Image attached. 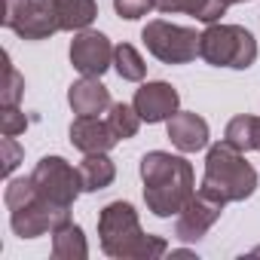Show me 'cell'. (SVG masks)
Segmentation results:
<instances>
[{
	"label": "cell",
	"instance_id": "4316f807",
	"mask_svg": "<svg viewBox=\"0 0 260 260\" xmlns=\"http://www.w3.org/2000/svg\"><path fill=\"white\" fill-rule=\"evenodd\" d=\"M226 4H245V0H226Z\"/></svg>",
	"mask_w": 260,
	"mask_h": 260
},
{
	"label": "cell",
	"instance_id": "52a82bcc",
	"mask_svg": "<svg viewBox=\"0 0 260 260\" xmlns=\"http://www.w3.org/2000/svg\"><path fill=\"white\" fill-rule=\"evenodd\" d=\"M31 181H34V187L43 199H49L55 205H64V208H71L74 199L83 190L80 169H74L61 156H43L37 162V169L31 172Z\"/></svg>",
	"mask_w": 260,
	"mask_h": 260
},
{
	"label": "cell",
	"instance_id": "ac0fdd59",
	"mask_svg": "<svg viewBox=\"0 0 260 260\" xmlns=\"http://www.w3.org/2000/svg\"><path fill=\"white\" fill-rule=\"evenodd\" d=\"M52 257L55 260H86L89 257V245L86 236L77 223H64L52 233Z\"/></svg>",
	"mask_w": 260,
	"mask_h": 260
},
{
	"label": "cell",
	"instance_id": "8fae6325",
	"mask_svg": "<svg viewBox=\"0 0 260 260\" xmlns=\"http://www.w3.org/2000/svg\"><path fill=\"white\" fill-rule=\"evenodd\" d=\"M13 31L22 40H46L55 31H61L58 13H55V0H31V4L22 10V16L16 19Z\"/></svg>",
	"mask_w": 260,
	"mask_h": 260
},
{
	"label": "cell",
	"instance_id": "7a4b0ae2",
	"mask_svg": "<svg viewBox=\"0 0 260 260\" xmlns=\"http://www.w3.org/2000/svg\"><path fill=\"white\" fill-rule=\"evenodd\" d=\"M98 236H101V251L116 260H153L169 251V242L162 236H147L141 230L138 211L122 199L101 208Z\"/></svg>",
	"mask_w": 260,
	"mask_h": 260
},
{
	"label": "cell",
	"instance_id": "d4e9b609",
	"mask_svg": "<svg viewBox=\"0 0 260 260\" xmlns=\"http://www.w3.org/2000/svg\"><path fill=\"white\" fill-rule=\"evenodd\" d=\"M19 159H22L19 144H16L10 135H4V172H7V175H13V169L19 166Z\"/></svg>",
	"mask_w": 260,
	"mask_h": 260
},
{
	"label": "cell",
	"instance_id": "7c38bea8",
	"mask_svg": "<svg viewBox=\"0 0 260 260\" xmlns=\"http://www.w3.org/2000/svg\"><path fill=\"white\" fill-rule=\"evenodd\" d=\"M119 138L113 135V128L107 119L98 116H77L71 122V144L80 153H107Z\"/></svg>",
	"mask_w": 260,
	"mask_h": 260
},
{
	"label": "cell",
	"instance_id": "ffe728a7",
	"mask_svg": "<svg viewBox=\"0 0 260 260\" xmlns=\"http://www.w3.org/2000/svg\"><path fill=\"white\" fill-rule=\"evenodd\" d=\"M113 68H116V74H119L122 80H128V83H141L144 74H147L144 58L138 55L135 46H128V43H119V46L113 49Z\"/></svg>",
	"mask_w": 260,
	"mask_h": 260
},
{
	"label": "cell",
	"instance_id": "8992f818",
	"mask_svg": "<svg viewBox=\"0 0 260 260\" xmlns=\"http://www.w3.org/2000/svg\"><path fill=\"white\" fill-rule=\"evenodd\" d=\"M144 46L150 49V55H156L166 64H187L199 55V34L193 28H181L172 22H147V28L141 31Z\"/></svg>",
	"mask_w": 260,
	"mask_h": 260
},
{
	"label": "cell",
	"instance_id": "e0dca14e",
	"mask_svg": "<svg viewBox=\"0 0 260 260\" xmlns=\"http://www.w3.org/2000/svg\"><path fill=\"white\" fill-rule=\"evenodd\" d=\"M116 178L113 162L107 159V153H86V159L80 162V181L86 193H98L104 187H110Z\"/></svg>",
	"mask_w": 260,
	"mask_h": 260
},
{
	"label": "cell",
	"instance_id": "4fadbf2b",
	"mask_svg": "<svg viewBox=\"0 0 260 260\" xmlns=\"http://www.w3.org/2000/svg\"><path fill=\"white\" fill-rule=\"evenodd\" d=\"M169 138L181 153H196L208 144V122L196 113H175L169 119Z\"/></svg>",
	"mask_w": 260,
	"mask_h": 260
},
{
	"label": "cell",
	"instance_id": "484cf974",
	"mask_svg": "<svg viewBox=\"0 0 260 260\" xmlns=\"http://www.w3.org/2000/svg\"><path fill=\"white\" fill-rule=\"evenodd\" d=\"M4 4H7V10H4V25H7V28H13V25H16V19L22 16V10L31 4V0H4Z\"/></svg>",
	"mask_w": 260,
	"mask_h": 260
},
{
	"label": "cell",
	"instance_id": "cb8c5ba5",
	"mask_svg": "<svg viewBox=\"0 0 260 260\" xmlns=\"http://www.w3.org/2000/svg\"><path fill=\"white\" fill-rule=\"evenodd\" d=\"M113 10H116V16L135 22L153 10V0H113Z\"/></svg>",
	"mask_w": 260,
	"mask_h": 260
},
{
	"label": "cell",
	"instance_id": "5bb4252c",
	"mask_svg": "<svg viewBox=\"0 0 260 260\" xmlns=\"http://www.w3.org/2000/svg\"><path fill=\"white\" fill-rule=\"evenodd\" d=\"M68 101H71L77 116H98L110 107V92L98 77H83L71 86Z\"/></svg>",
	"mask_w": 260,
	"mask_h": 260
},
{
	"label": "cell",
	"instance_id": "603a6c76",
	"mask_svg": "<svg viewBox=\"0 0 260 260\" xmlns=\"http://www.w3.org/2000/svg\"><path fill=\"white\" fill-rule=\"evenodd\" d=\"M0 128H4V135H10V138L22 135L28 128V116L19 110V104H4V110H0Z\"/></svg>",
	"mask_w": 260,
	"mask_h": 260
},
{
	"label": "cell",
	"instance_id": "277c9868",
	"mask_svg": "<svg viewBox=\"0 0 260 260\" xmlns=\"http://www.w3.org/2000/svg\"><path fill=\"white\" fill-rule=\"evenodd\" d=\"M199 190H205L223 202H242L257 190V172L242 156V150H236L230 141H223L208 150L205 178H202Z\"/></svg>",
	"mask_w": 260,
	"mask_h": 260
},
{
	"label": "cell",
	"instance_id": "2e32d148",
	"mask_svg": "<svg viewBox=\"0 0 260 260\" xmlns=\"http://www.w3.org/2000/svg\"><path fill=\"white\" fill-rule=\"evenodd\" d=\"M55 13L61 31H86L98 16V4L95 0H55Z\"/></svg>",
	"mask_w": 260,
	"mask_h": 260
},
{
	"label": "cell",
	"instance_id": "6da1fadb",
	"mask_svg": "<svg viewBox=\"0 0 260 260\" xmlns=\"http://www.w3.org/2000/svg\"><path fill=\"white\" fill-rule=\"evenodd\" d=\"M144 202L156 217L181 214L184 205L196 196L193 166L184 156H172L166 150H150L141 159Z\"/></svg>",
	"mask_w": 260,
	"mask_h": 260
},
{
	"label": "cell",
	"instance_id": "9a60e30c",
	"mask_svg": "<svg viewBox=\"0 0 260 260\" xmlns=\"http://www.w3.org/2000/svg\"><path fill=\"white\" fill-rule=\"evenodd\" d=\"M226 0H153V10L159 13H190L205 25H214L226 13Z\"/></svg>",
	"mask_w": 260,
	"mask_h": 260
},
{
	"label": "cell",
	"instance_id": "7402d4cb",
	"mask_svg": "<svg viewBox=\"0 0 260 260\" xmlns=\"http://www.w3.org/2000/svg\"><path fill=\"white\" fill-rule=\"evenodd\" d=\"M4 74H7V83H4V92H0V101L4 104H19L22 101V92H25V77L10 64V55H4Z\"/></svg>",
	"mask_w": 260,
	"mask_h": 260
},
{
	"label": "cell",
	"instance_id": "ba28073f",
	"mask_svg": "<svg viewBox=\"0 0 260 260\" xmlns=\"http://www.w3.org/2000/svg\"><path fill=\"white\" fill-rule=\"evenodd\" d=\"M223 205H226L223 199H217V196H211V193L199 190V193L184 205V211L178 214L175 236H178L181 242H199V239L214 226V220L220 217Z\"/></svg>",
	"mask_w": 260,
	"mask_h": 260
},
{
	"label": "cell",
	"instance_id": "5b68a950",
	"mask_svg": "<svg viewBox=\"0 0 260 260\" xmlns=\"http://www.w3.org/2000/svg\"><path fill=\"white\" fill-rule=\"evenodd\" d=\"M199 55L214 68L245 71L257 58V40L242 25H208L199 34Z\"/></svg>",
	"mask_w": 260,
	"mask_h": 260
},
{
	"label": "cell",
	"instance_id": "30bf717a",
	"mask_svg": "<svg viewBox=\"0 0 260 260\" xmlns=\"http://www.w3.org/2000/svg\"><path fill=\"white\" fill-rule=\"evenodd\" d=\"M178 92L156 80V83H144L138 92H135V110L144 122H162V119H172L178 113Z\"/></svg>",
	"mask_w": 260,
	"mask_h": 260
},
{
	"label": "cell",
	"instance_id": "44dd1931",
	"mask_svg": "<svg viewBox=\"0 0 260 260\" xmlns=\"http://www.w3.org/2000/svg\"><path fill=\"white\" fill-rule=\"evenodd\" d=\"M107 122H110V128H113V135L119 138V141H125V138H135V132H138V125H141V116H138V110H135V104L128 107V104H110L107 107Z\"/></svg>",
	"mask_w": 260,
	"mask_h": 260
},
{
	"label": "cell",
	"instance_id": "9c48e42d",
	"mask_svg": "<svg viewBox=\"0 0 260 260\" xmlns=\"http://www.w3.org/2000/svg\"><path fill=\"white\" fill-rule=\"evenodd\" d=\"M113 49L110 40L98 31H83L74 37L71 43V64L83 74V77H101L110 64H113Z\"/></svg>",
	"mask_w": 260,
	"mask_h": 260
},
{
	"label": "cell",
	"instance_id": "d6986e66",
	"mask_svg": "<svg viewBox=\"0 0 260 260\" xmlns=\"http://www.w3.org/2000/svg\"><path fill=\"white\" fill-rule=\"evenodd\" d=\"M223 141H230L242 153L260 150V119L257 116H236V119H230Z\"/></svg>",
	"mask_w": 260,
	"mask_h": 260
},
{
	"label": "cell",
	"instance_id": "3957f363",
	"mask_svg": "<svg viewBox=\"0 0 260 260\" xmlns=\"http://www.w3.org/2000/svg\"><path fill=\"white\" fill-rule=\"evenodd\" d=\"M4 202L10 208V223L19 239H37L43 233H55L58 226H64L71 220V208L43 199L31 178L10 181Z\"/></svg>",
	"mask_w": 260,
	"mask_h": 260
}]
</instances>
